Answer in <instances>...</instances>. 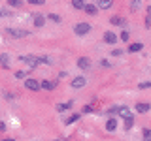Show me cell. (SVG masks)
<instances>
[{"mask_svg":"<svg viewBox=\"0 0 151 141\" xmlns=\"http://www.w3.org/2000/svg\"><path fill=\"white\" fill-rule=\"evenodd\" d=\"M8 36L15 38V40H19V38H28L30 36V30H23V28H6Z\"/></svg>","mask_w":151,"mask_h":141,"instance_id":"obj_1","label":"cell"},{"mask_svg":"<svg viewBox=\"0 0 151 141\" xmlns=\"http://www.w3.org/2000/svg\"><path fill=\"white\" fill-rule=\"evenodd\" d=\"M74 32L78 36H85V34L91 32V25H89V23H78V25L74 26Z\"/></svg>","mask_w":151,"mask_h":141,"instance_id":"obj_2","label":"cell"},{"mask_svg":"<svg viewBox=\"0 0 151 141\" xmlns=\"http://www.w3.org/2000/svg\"><path fill=\"white\" fill-rule=\"evenodd\" d=\"M19 60H21V62H25L27 66H30V68H36V66H38V56H34V55L19 56Z\"/></svg>","mask_w":151,"mask_h":141,"instance_id":"obj_3","label":"cell"},{"mask_svg":"<svg viewBox=\"0 0 151 141\" xmlns=\"http://www.w3.org/2000/svg\"><path fill=\"white\" fill-rule=\"evenodd\" d=\"M32 23H34L36 28H42L45 25V15H42V13H32Z\"/></svg>","mask_w":151,"mask_h":141,"instance_id":"obj_4","label":"cell"},{"mask_svg":"<svg viewBox=\"0 0 151 141\" xmlns=\"http://www.w3.org/2000/svg\"><path fill=\"white\" fill-rule=\"evenodd\" d=\"M78 68H81V70H91V58H87V56L78 58Z\"/></svg>","mask_w":151,"mask_h":141,"instance_id":"obj_5","label":"cell"},{"mask_svg":"<svg viewBox=\"0 0 151 141\" xmlns=\"http://www.w3.org/2000/svg\"><path fill=\"white\" fill-rule=\"evenodd\" d=\"M72 88H83L85 85H87V79L85 77H76V79H72Z\"/></svg>","mask_w":151,"mask_h":141,"instance_id":"obj_6","label":"cell"},{"mask_svg":"<svg viewBox=\"0 0 151 141\" xmlns=\"http://www.w3.org/2000/svg\"><path fill=\"white\" fill-rule=\"evenodd\" d=\"M25 87L28 90H40V83L36 79H25Z\"/></svg>","mask_w":151,"mask_h":141,"instance_id":"obj_7","label":"cell"},{"mask_svg":"<svg viewBox=\"0 0 151 141\" xmlns=\"http://www.w3.org/2000/svg\"><path fill=\"white\" fill-rule=\"evenodd\" d=\"M83 11L87 13V15H96V13H98V8L94 6V4H83Z\"/></svg>","mask_w":151,"mask_h":141,"instance_id":"obj_8","label":"cell"},{"mask_svg":"<svg viewBox=\"0 0 151 141\" xmlns=\"http://www.w3.org/2000/svg\"><path fill=\"white\" fill-rule=\"evenodd\" d=\"M104 41H106V43H110V45H113V43H117V36L113 34V32H104Z\"/></svg>","mask_w":151,"mask_h":141,"instance_id":"obj_9","label":"cell"},{"mask_svg":"<svg viewBox=\"0 0 151 141\" xmlns=\"http://www.w3.org/2000/svg\"><path fill=\"white\" fill-rule=\"evenodd\" d=\"M40 88H44V90H53V88H57V81H42L40 83Z\"/></svg>","mask_w":151,"mask_h":141,"instance_id":"obj_10","label":"cell"},{"mask_svg":"<svg viewBox=\"0 0 151 141\" xmlns=\"http://www.w3.org/2000/svg\"><path fill=\"white\" fill-rule=\"evenodd\" d=\"M111 6H113V0H98V2H96L98 9H110Z\"/></svg>","mask_w":151,"mask_h":141,"instance_id":"obj_11","label":"cell"},{"mask_svg":"<svg viewBox=\"0 0 151 141\" xmlns=\"http://www.w3.org/2000/svg\"><path fill=\"white\" fill-rule=\"evenodd\" d=\"M149 109H151V105H149V103H145V102L136 103V111H138V113H147Z\"/></svg>","mask_w":151,"mask_h":141,"instance_id":"obj_12","label":"cell"},{"mask_svg":"<svg viewBox=\"0 0 151 141\" xmlns=\"http://www.w3.org/2000/svg\"><path fill=\"white\" fill-rule=\"evenodd\" d=\"M0 64H2V68H9V55L8 53H0Z\"/></svg>","mask_w":151,"mask_h":141,"instance_id":"obj_13","label":"cell"},{"mask_svg":"<svg viewBox=\"0 0 151 141\" xmlns=\"http://www.w3.org/2000/svg\"><path fill=\"white\" fill-rule=\"evenodd\" d=\"M72 105H74V102H66V103H59V105H57V111H59V113H63V111H68V109H72Z\"/></svg>","mask_w":151,"mask_h":141,"instance_id":"obj_14","label":"cell"},{"mask_svg":"<svg viewBox=\"0 0 151 141\" xmlns=\"http://www.w3.org/2000/svg\"><path fill=\"white\" fill-rule=\"evenodd\" d=\"M117 128V119H108V122H106V130L108 132H113Z\"/></svg>","mask_w":151,"mask_h":141,"instance_id":"obj_15","label":"cell"},{"mask_svg":"<svg viewBox=\"0 0 151 141\" xmlns=\"http://www.w3.org/2000/svg\"><path fill=\"white\" fill-rule=\"evenodd\" d=\"M132 126H134V115L125 117V130H130Z\"/></svg>","mask_w":151,"mask_h":141,"instance_id":"obj_16","label":"cell"},{"mask_svg":"<svg viewBox=\"0 0 151 141\" xmlns=\"http://www.w3.org/2000/svg\"><path fill=\"white\" fill-rule=\"evenodd\" d=\"M142 49H144V43H140V41H138V43H132V45L129 47L130 53H138V51H142Z\"/></svg>","mask_w":151,"mask_h":141,"instance_id":"obj_17","label":"cell"},{"mask_svg":"<svg viewBox=\"0 0 151 141\" xmlns=\"http://www.w3.org/2000/svg\"><path fill=\"white\" fill-rule=\"evenodd\" d=\"M110 23H111V25H125V19L119 17V15H113V17L110 19Z\"/></svg>","mask_w":151,"mask_h":141,"instance_id":"obj_18","label":"cell"},{"mask_svg":"<svg viewBox=\"0 0 151 141\" xmlns=\"http://www.w3.org/2000/svg\"><path fill=\"white\" fill-rule=\"evenodd\" d=\"M76 120H79V113H76V115H70L68 119L64 120V124H74Z\"/></svg>","mask_w":151,"mask_h":141,"instance_id":"obj_19","label":"cell"},{"mask_svg":"<svg viewBox=\"0 0 151 141\" xmlns=\"http://www.w3.org/2000/svg\"><path fill=\"white\" fill-rule=\"evenodd\" d=\"M8 6H12V8H21V6H23V0H8Z\"/></svg>","mask_w":151,"mask_h":141,"instance_id":"obj_20","label":"cell"},{"mask_svg":"<svg viewBox=\"0 0 151 141\" xmlns=\"http://www.w3.org/2000/svg\"><path fill=\"white\" fill-rule=\"evenodd\" d=\"M83 4H85V0H72V6L76 9H83Z\"/></svg>","mask_w":151,"mask_h":141,"instance_id":"obj_21","label":"cell"},{"mask_svg":"<svg viewBox=\"0 0 151 141\" xmlns=\"http://www.w3.org/2000/svg\"><path fill=\"white\" fill-rule=\"evenodd\" d=\"M142 135H144V141H151V130L149 128H144Z\"/></svg>","mask_w":151,"mask_h":141,"instance_id":"obj_22","label":"cell"},{"mask_svg":"<svg viewBox=\"0 0 151 141\" xmlns=\"http://www.w3.org/2000/svg\"><path fill=\"white\" fill-rule=\"evenodd\" d=\"M142 6V0H132V4H130V9L132 11H136V9H138Z\"/></svg>","mask_w":151,"mask_h":141,"instance_id":"obj_23","label":"cell"},{"mask_svg":"<svg viewBox=\"0 0 151 141\" xmlns=\"http://www.w3.org/2000/svg\"><path fill=\"white\" fill-rule=\"evenodd\" d=\"M38 64H51L49 56H38Z\"/></svg>","mask_w":151,"mask_h":141,"instance_id":"obj_24","label":"cell"},{"mask_svg":"<svg viewBox=\"0 0 151 141\" xmlns=\"http://www.w3.org/2000/svg\"><path fill=\"white\" fill-rule=\"evenodd\" d=\"M28 4H32V6H44L45 0H28Z\"/></svg>","mask_w":151,"mask_h":141,"instance_id":"obj_25","label":"cell"},{"mask_svg":"<svg viewBox=\"0 0 151 141\" xmlns=\"http://www.w3.org/2000/svg\"><path fill=\"white\" fill-rule=\"evenodd\" d=\"M47 17H49L51 21H55V23H60V17L57 15V13H49V15H47Z\"/></svg>","mask_w":151,"mask_h":141,"instance_id":"obj_26","label":"cell"},{"mask_svg":"<svg viewBox=\"0 0 151 141\" xmlns=\"http://www.w3.org/2000/svg\"><path fill=\"white\" fill-rule=\"evenodd\" d=\"M25 77H27V72H21V70L15 72V79H25Z\"/></svg>","mask_w":151,"mask_h":141,"instance_id":"obj_27","label":"cell"},{"mask_svg":"<svg viewBox=\"0 0 151 141\" xmlns=\"http://www.w3.org/2000/svg\"><path fill=\"white\" fill-rule=\"evenodd\" d=\"M9 15H12L9 9H0V17H9Z\"/></svg>","mask_w":151,"mask_h":141,"instance_id":"obj_28","label":"cell"},{"mask_svg":"<svg viewBox=\"0 0 151 141\" xmlns=\"http://www.w3.org/2000/svg\"><path fill=\"white\" fill-rule=\"evenodd\" d=\"M121 55H123L121 49H113V51H111V56H121Z\"/></svg>","mask_w":151,"mask_h":141,"instance_id":"obj_29","label":"cell"},{"mask_svg":"<svg viewBox=\"0 0 151 141\" xmlns=\"http://www.w3.org/2000/svg\"><path fill=\"white\" fill-rule=\"evenodd\" d=\"M145 26H151V11H149V15H145Z\"/></svg>","mask_w":151,"mask_h":141,"instance_id":"obj_30","label":"cell"},{"mask_svg":"<svg viewBox=\"0 0 151 141\" xmlns=\"http://www.w3.org/2000/svg\"><path fill=\"white\" fill-rule=\"evenodd\" d=\"M121 40H123V41L129 40V32H127V30H123V32H121Z\"/></svg>","mask_w":151,"mask_h":141,"instance_id":"obj_31","label":"cell"},{"mask_svg":"<svg viewBox=\"0 0 151 141\" xmlns=\"http://www.w3.org/2000/svg\"><path fill=\"white\" fill-rule=\"evenodd\" d=\"M91 111H94L93 105H85V107H83V113H91Z\"/></svg>","mask_w":151,"mask_h":141,"instance_id":"obj_32","label":"cell"},{"mask_svg":"<svg viewBox=\"0 0 151 141\" xmlns=\"http://www.w3.org/2000/svg\"><path fill=\"white\" fill-rule=\"evenodd\" d=\"M138 87H140V88H149V87H151V83H140Z\"/></svg>","mask_w":151,"mask_h":141,"instance_id":"obj_33","label":"cell"},{"mask_svg":"<svg viewBox=\"0 0 151 141\" xmlns=\"http://www.w3.org/2000/svg\"><path fill=\"white\" fill-rule=\"evenodd\" d=\"M0 130H2V132L6 130V124H4V122H0Z\"/></svg>","mask_w":151,"mask_h":141,"instance_id":"obj_34","label":"cell"},{"mask_svg":"<svg viewBox=\"0 0 151 141\" xmlns=\"http://www.w3.org/2000/svg\"><path fill=\"white\" fill-rule=\"evenodd\" d=\"M2 141H15V139H12V137H4Z\"/></svg>","mask_w":151,"mask_h":141,"instance_id":"obj_35","label":"cell"},{"mask_svg":"<svg viewBox=\"0 0 151 141\" xmlns=\"http://www.w3.org/2000/svg\"><path fill=\"white\" fill-rule=\"evenodd\" d=\"M53 141H63V139H53Z\"/></svg>","mask_w":151,"mask_h":141,"instance_id":"obj_36","label":"cell"}]
</instances>
